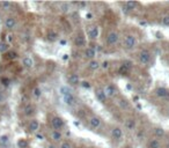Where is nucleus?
I'll return each mask as SVG.
<instances>
[{
	"label": "nucleus",
	"instance_id": "nucleus-21",
	"mask_svg": "<svg viewBox=\"0 0 169 148\" xmlns=\"http://www.w3.org/2000/svg\"><path fill=\"white\" fill-rule=\"evenodd\" d=\"M125 127H126L127 130H130V131L134 130V127H136V121H134L133 118L126 119V121H125Z\"/></svg>",
	"mask_w": 169,
	"mask_h": 148
},
{
	"label": "nucleus",
	"instance_id": "nucleus-26",
	"mask_svg": "<svg viewBox=\"0 0 169 148\" xmlns=\"http://www.w3.org/2000/svg\"><path fill=\"white\" fill-rule=\"evenodd\" d=\"M118 105L121 107V109H123V110H129V109H130V103L127 102L126 100H124V98H122V100L118 101Z\"/></svg>",
	"mask_w": 169,
	"mask_h": 148
},
{
	"label": "nucleus",
	"instance_id": "nucleus-6",
	"mask_svg": "<svg viewBox=\"0 0 169 148\" xmlns=\"http://www.w3.org/2000/svg\"><path fill=\"white\" fill-rule=\"evenodd\" d=\"M88 37H89V40H95L99 37V27L98 26L88 27Z\"/></svg>",
	"mask_w": 169,
	"mask_h": 148
},
{
	"label": "nucleus",
	"instance_id": "nucleus-14",
	"mask_svg": "<svg viewBox=\"0 0 169 148\" xmlns=\"http://www.w3.org/2000/svg\"><path fill=\"white\" fill-rule=\"evenodd\" d=\"M17 52H15V51H13V50H9V51H7L6 53L2 56V58L5 59V60H8V61H11V60H14V59H16L17 58Z\"/></svg>",
	"mask_w": 169,
	"mask_h": 148
},
{
	"label": "nucleus",
	"instance_id": "nucleus-24",
	"mask_svg": "<svg viewBox=\"0 0 169 148\" xmlns=\"http://www.w3.org/2000/svg\"><path fill=\"white\" fill-rule=\"evenodd\" d=\"M12 6H13V4L11 1H2V2H0V7H1L2 11H9L12 8Z\"/></svg>",
	"mask_w": 169,
	"mask_h": 148
},
{
	"label": "nucleus",
	"instance_id": "nucleus-22",
	"mask_svg": "<svg viewBox=\"0 0 169 148\" xmlns=\"http://www.w3.org/2000/svg\"><path fill=\"white\" fill-rule=\"evenodd\" d=\"M7 51H9V43H7V42H0V53L5 54Z\"/></svg>",
	"mask_w": 169,
	"mask_h": 148
},
{
	"label": "nucleus",
	"instance_id": "nucleus-2",
	"mask_svg": "<svg viewBox=\"0 0 169 148\" xmlns=\"http://www.w3.org/2000/svg\"><path fill=\"white\" fill-rule=\"evenodd\" d=\"M63 98H64L65 104H66V105H69V107H74V105H77V103H78V101H77L75 96L72 94V93L63 95Z\"/></svg>",
	"mask_w": 169,
	"mask_h": 148
},
{
	"label": "nucleus",
	"instance_id": "nucleus-12",
	"mask_svg": "<svg viewBox=\"0 0 169 148\" xmlns=\"http://www.w3.org/2000/svg\"><path fill=\"white\" fill-rule=\"evenodd\" d=\"M22 65L26 68H32L34 65H35V61H34V59H32L31 57L27 56V57H25V58L22 59Z\"/></svg>",
	"mask_w": 169,
	"mask_h": 148
},
{
	"label": "nucleus",
	"instance_id": "nucleus-18",
	"mask_svg": "<svg viewBox=\"0 0 169 148\" xmlns=\"http://www.w3.org/2000/svg\"><path fill=\"white\" fill-rule=\"evenodd\" d=\"M95 56H96V52H95V50H94L93 48H87V49L84 50V57H86V58L94 60Z\"/></svg>",
	"mask_w": 169,
	"mask_h": 148
},
{
	"label": "nucleus",
	"instance_id": "nucleus-19",
	"mask_svg": "<svg viewBox=\"0 0 169 148\" xmlns=\"http://www.w3.org/2000/svg\"><path fill=\"white\" fill-rule=\"evenodd\" d=\"M74 44H75V46H78V48H82V46H84V44H86V40H84V37L82 36V35L77 36V37H75V40H74Z\"/></svg>",
	"mask_w": 169,
	"mask_h": 148
},
{
	"label": "nucleus",
	"instance_id": "nucleus-42",
	"mask_svg": "<svg viewBox=\"0 0 169 148\" xmlns=\"http://www.w3.org/2000/svg\"><path fill=\"white\" fill-rule=\"evenodd\" d=\"M168 116H169V109H168Z\"/></svg>",
	"mask_w": 169,
	"mask_h": 148
},
{
	"label": "nucleus",
	"instance_id": "nucleus-39",
	"mask_svg": "<svg viewBox=\"0 0 169 148\" xmlns=\"http://www.w3.org/2000/svg\"><path fill=\"white\" fill-rule=\"evenodd\" d=\"M5 101H6V96L4 95V93L0 92V104H2Z\"/></svg>",
	"mask_w": 169,
	"mask_h": 148
},
{
	"label": "nucleus",
	"instance_id": "nucleus-1",
	"mask_svg": "<svg viewBox=\"0 0 169 148\" xmlns=\"http://www.w3.org/2000/svg\"><path fill=\"white\" fill-rule=\"evenodd\" d=\"M137 45V38L133 35H126L124 37V48L127 50H132L134 49Z\"/></svg>",
	"mask_w": 169,
	"mask_h": 148
},
{
	"label": "nucleus",
	"instance_id": "nucleus-9",
	"mask_svg": "<svg viewBox=\"0 0 169 148\" xmlns=\"http://www.w3.org/2000/svg\"><path fill=\"white\" fill-rule=\"evenodd\" d=\"M28 130L30 133H36L40 130V121H37V119H31V121H29Z\"/></svg>",
	"mask_w": 169,
	"mask_h": 148
},
{
	"label": "nucleus",
	"instance_id": "nucleus-34",
	"mask_svg": "<svg viewBox=\"0 0 169 148\" xmlns=\"http://www.w3.org/2000/svg\"><path fill=\"white\" fill-rule=\"evenodd\" d=\"M41 94H42V93H41V89H40V88H37V87H36V88H34V90H32V95H34L35 97H40Z\"/></svg>",
	"mask_w": 169,
	"mask_h": 148
},
{
	"label": "nucleus",
	"instance_id": "nucleus-32",
	"mask_svg": "<svg viewBox=\"0 0 169 148\" xmlns=\"http://www.w3.org/2000/svg\"><path fill=\"white\" fill-rule=\"evenodd\" d=\"M8 141H9V138H8V135H1L0 136V144H2V145H6V144H8Z\"/></svg>",
	"mask_w": 169,
	"mask_h": 148
},
{
	"label": "nucleus",
	"instance_id": "nucleus-7",
	"mask_svg": "<svg viewBox=\"0 0 169 148\" xmlns=\"http://www.w3.org/2000/svg\"><path fill=\"white\" fill-rule=\"evenodd\" d=\"M155 95L160 98H169V89L165 87H157L155 89Z\"/></svg>",
	"mask_w": 169,
	"mask_h": 148
},
{
	"label": "nucleus",
	"instance_id": "nucleus-3",
	"mask_svg": "<svg viewBox=\"0 0 169 148\" xmlns=\"http://www.w3.org/2000/svg\"><path fill=\"white\" fill-rule=\"evenodd\" d=\"M16 19L13 17V16H7L4 21V27L6 28L7 30H13L15 27H16Z\"/></svg>",
	"mask_w": 169,
	"mask_h": 148
},
{
	"label": "nucleus",
	"instance_id": "nucleus-31",
	"mask_svg": "<svg viewBox=\"0 0 169 148\" xmlns=\"http://www.w3.org/2000/svg\"><path fill=\"white\" fill-rule=\"evenodd\" d=\"M69 9H70V6H69V4H66V2H63V4H60V11H61L63 13H67V12H69Z\"/></svg>",
	"mask_w": 169,
	"mask_h": 148
},
{
	"label": "nucleus",
	"instance_id": "nucleus-23",
	"mask_svg": "<svg viewBox=\"0 0 169 148\" xmlns=\"http://www.w3.org/2000/svg\"><path fill=\"white\" fill-rule=\"evenodd\" d=\"M48 40H50V42H56L58 40V34H57L55 30H50L49 32H48Z\"/></svg>",
	"mask_w": 169,
	"mask_h": 148
},
{
	"label": "nucleus",
	"instance_id": "nucleus-13",
	"mask_svg": "<svg viewBox=\"0 0 169 148\" xmlns=\"http://www.w3.org/2000/svg\"><path fill=\"white\" fill-rule=\"evenodd\" d=\"M95 97L99 100L101 103H104L105 100H107V96L104 94L103 89H101V88H96V90H95Z\"/></svg>",
	"mask_w": 169,
	"mask_h": 148
},
{
	"label": "nucleus",
	"instance_id": "nucleus-25",
	"mask_svg": "<svg viewBox=\"0 0 169 148\" xmlns=\"http://www.w3.org/2000/svg\"><path fill=\"white\" fill-rule=\"evenodd\" d=\"M99 67H100V63L98 60H90V61L88 63V68H89L90 71H96Z\"/></svg>",
	"mask_w": 169,
	"mask_h": 148
},
{
	"label": "nucleus",
	"instance_id": "nucleus-5",
	"mask_svg": "<svg viewBox=\"0 0 169 148\" xmlns=\"http://www.w3.org/2000/svg\"><path fill=\"white\" fill-rule=\"evenodd\" d=\"M118 40H119V35L116 31H110L107 36V44L108 45H115V44H117Z\"/></svg>",
	"mask_w": 169,
	"mask_h": 148
},
{
	"label": "nucleus",
	"instance_id": "nucleus-38",
	"mask_svg": "<svg viewBox=\"0 0 169 148\" xmlns=\"http://www.w3.org/2000/svg\"><path fill=\"white\" fill-rule=\"evenodd\" d=\"M81 86H82L84 88H87V89L90 88V83H89L88 81H82V82H81Z\"/></svg>",
	"mask_w": 169,
	"mask_h": 148
},
{
	"label": "nucleus",
	"instance_id": "nucleus-20",
	"mask_svg": "<svg viewBox=\"0 0 169 148\" xmlns=\"http://www.w3.org/2000/svg\"><path fill=\"white\" fill-rule=\"evenodd\" d=\"M51 139H52L55 142H59V141L63 139V135L60 133V131H52V132H51Z\"/></svg>",
	"mask_w": 169,
	"mask_h": 148
},
{
	"label": "nucleus",
	"instance_id": "nucleus-11",
	"mask_svg": "<svg viewBox=\"0 0 169 148\" xmlns=\"http://www.w3.org/2000/svg\"><path fill=\"white\" fill-rule=\"evenodd\" d=\"M102 124V121L100 117H96V116H93L90 119H89V125L93 127V129H99Z\"/></svg>",
	"mask_w": 169,
	"mask_h": 148
},
{
	"label": "nucleus",
	"instance_id": "nucleus-30",
	"mask_svg": "<svg viewBox=\"0 0 169 148\" xmlns=\"http://www.w3.org/2000/svg\"><path fill=\"white\" fill-rule=\"evenodd\" d=\"M17 147L19 148H29V144L26 139H20L17 141Z\"/></svg>",
	"mask_w": 169,
	"mask_h": 148
},
{
	"label": "nucleus",
	"instance_id": "nucleus-10",
	"mask_svg": "<svg viewBox=\"0 0 169 148\" xmlns=\"http://www.w3.org/2000/svg\"><path fill=\"white\" fill-rule=\"evenodd\" d=\"M103 92H104V94H105L107 97H110V98L116 95V89H115V87H113V84H107L103 88Z\"/></svg>",
	"mask_w": 169,
	"mask_h": 148
},
{
	"label": "nucleus",
	"instance_id": "nucleus-36",
	"mask_svg": "<svg viewBox=\"0 0 169 148\" xmlns=\"http://www.w3.org/2000/svg\"><path fill=\"white\" fill-rule=\"evenodd\" d=\"M119 72H121L122 74H127V73L130 72V69H129V68H126L125 66H123V65H122V66H121V69H119Z\"/></svg>",
	"mask_w": 169,
	"mask_h": 148
},
{
	"label": "nucleus",
	"instance_id": "nucleus-17",
	"mask_svg": "<svg viewBox=\"0 0 169 148\" xmlns=\"http://www.w3.org/2000/svg\"><path fill=\"white\" fill-rule=\"evenodd\" d=\"M35 113V108H34V105H31V104H27L25 108H23V115L25 116H27V117H30L31 115H34Z\"/></svg>",
	"mask_w": 169,
	"mask_h": 148
},
{
	"label": "nucleus",
	"instance_id": "nucleus-33",
	"mask_svg": "<svg viewBox=\"0 0 169 148\" xmlns=\"http://www.w3.org/2000/svg\"><path fill=\"white\" fill-rule=\"evenodd\" d=\"M161 22H162V25H163V26L169 27V15L163 16V17H162V20H161Z\"/></svg>",
	"mask_w": 169,
	"mask_h": 148
},
{
	"label": "nucleus",
	"instance_id": "nucleus-40",
	"mask_svg": "<svg viewBox=\"0 0 169 148\" xmlns=\"http://www.w3.org/2000/svg\"><path fill=\"white\" fill-rule=\"evenodd\" d=\"M36 136H37V138H38L40 140H43V135H42V134H37Z\"/></svg>",
	"mask_w": 169,
	"mask_h": 148
},
{
	"label": "nucleus",
	"instance_id": "nucleus-35",
	"mask_svg": "<svg viewBox=\"0 0 169 148\" xmlns=\"http://www.w3.org/2000/svg\"><path fill=\"white\" fill-rule=\"evenodd\" d=\"M59 148H72V146H71V144L69 141H63L60 144V147Z\"/></svg>",
	"mask_w": 169,
	"mask_h": 148
},
{
	"label": "nucleus",
	"instance_id": "nucleus-27",
	"mask_svg": "<svg viewBox=\"0 0 169 148\" xmlns=\"http://www.w3.org/2000/svg\"><path fill=\"white\" fill-rule=\"evenodd\" d=\"M154 134L156 138H162V136H165V134H166V131L162 127H155Z\"/></svg>",
	"mask_w": 169,
	"mask_h": 148
},
{
	"label": "nucleus",
	"instance_id": "nucleus-28",
	"mask_svg": "<svg viewBox=\"0 0 169 148\" xmlns=\"http://www.w3.org/2000/svg\"><path fill=\"white\" fill-rule=\"evenodd\" d=\"M148 148H161V144L157 139H152L148 142Z\"/></svg>",
	"mask_w": 169,
	"mask_h": 148
},
{
	"label": "nucleus",
	"instance_id": "nucleus-29",
	"mask_svg": "<svg viewBox=\"0 0 169 148\" xmlns=\"http://www.w3.org/2000/svg\"><path fill=\"white\" fill-rule=\"evenodd\" d=\"M137 2L136 1H126L125 2V7H126L127 11H133L136 7H137Z\"/></svg>",
	"mask_w": 169,
	"mask_h": 148
},
{
	"label": "nucleus",
	"instance_id": "nucleus-4",
	"mask_svg": "<svg viewBox=\"0 0 169 148\" xmlns=\"http://www.w3.org/2000/svg\"><path fill=\"white\" fill-rule=\"evenodd\" d=\"M51 125H52V127L55 129V131H60L63 127H64V121L60 118V117H53L52 119H51Z\"/></svg>",
	"mask_w": 169,
	"mask_h": 148
},
{
	"label": "nucleus",
	"instance_id": "nucleus-16",
	"mask_svg": "<svg viewBox=\"0 0 169 148\" xmlns=\"http://www.w3.org/2000/svg\"><path fill=\"white\" fill-rule=\"evenodd\" d=\"M67 81L71 86H77V84H80V79H79V75L78 74H71L70 77L67 78Z\"/></svg>",
	"mask_w": 169,
	"mask_h": 148
},
{
	"label": "nucleus",
	"instance_id": "nucleus-41",
	"mask_svg": "<svg viewBox=\"0 0 169 148\" xmlns=\"http://www.w3.org/2000/svg\"><path fill=\"white\" fill-rule=\"evenodd\" d=\"M49 148H56L55 145H49Z\"/></svg>",
	"mask_w": 169,
	"mask_h": 148
},
{
	"label": "nucleus",
	"instance_id": "nucleus-8",
	"mask_svg": "<svg viewBox=\"0 0 169 148\" xmlns=\"http://www.w3.org/2000/svg\"><path fill=\"white\" fill-rule=\"evenodd\" d=\"M139 60H140L141 64H148L150 60H151V53L148 50H142L139 54Z\"/></svg>",
	"mask_w": 169,
	"mask_h": 148
},
{
	"label": "nucleus",
	"instance_id": "nucleus-15",
	"mask_svg": "<svg viewBox=\"0 0 169 148\" xmlns=\"http://www.w3.org/2000/svg\"><path fill=\"white\" fill-rule=\"evenodd\" d=\"M111 135H113V138L117 139V140L122 139V136H123V131H122V129L118 127V126L113 127V130H111Z\"/></svg>",
	"mask_w": 169,
	"mask_h": 148
},
{
	"label": "nucleus",
	"instance_id": "nucleus-37",
	"mask_svg": "<svg viewBox=\"0 0 169 148\" xmlns=\"http://www.w3.org/2000/svg\"><path fill=\"white\" fill-rule=\"evenodd\" d=\"M109 66H110V64H109V61H107V60H105V61H103V63H102V65H101V67L103 68V69H108Z\"/></svg>",
	"mask_w": 169,
	"mask_h": 148
}]
</instances>
